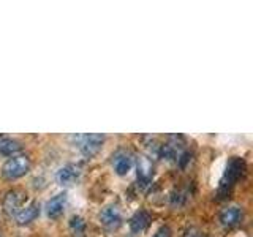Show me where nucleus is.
<instances>
[{"mask_svg":"<svg viewBox=\"0 0 253 237\" xmlns=\"http://www.w3.org/2000/svg\"><path fill=\"white\" fill-rule=\"evenodd\" d=\"M32 168V161L27 155H14L8 158L2 166V176L8 180H16L24 177Z\"/></svg>","mask_w":253,"mask_h":237,"instance_id":"f257e3e1","label":"nucleus"},{"mask_svg":"<svg viewBox=\"0 0 253 237\" xmlns=\"http://www.w3.org/2000/svg\"><path fill=\"white\" fill-rule=\"evenodd\" d=\"M245 171V163L242 158L239 157H233L231 160L228 161L223 176L220 179V192H228L231 188L237 179H239Z\"/></svg>","mask_w":253,"mask_h":237,"instance_id":"f03ea898","label":"nucleus"},{"mask_svg":"<svg viewBox=\"0 0 253 237\" xmlns=\"http://www.w3.org/2000/svg\"><path fill=\"white\" fill-rule=\"evenodd\" d=\"M26 202H27V193L24 192V190L21 188L8 190L2 199L3 213L8 217H16V213L26 205Z\"/></svg>","mask_w":253,"mask_h":237,"instance_id":"7ed1b4c3","label":"nucleus"},{"mask_svg":"<svg viewBox=\"0 0 253 237\" xmlns=\"http://www.w3.org/2000/svg\"><path fill=\"white\" fill-rule=\"evenodd\" d=\"M76 144H78L79 152L83 154V157L93 158L101 150L103 144H105V136L98 133L83 134V136L76 138Z\"/></svg>","mask_w":253,"mask_h":237,"instance_id":"20e7f679","label":"nucleus"},{"mask_svg":"<svg viewBox=\"0 0 253 237\" xmlns=\"http://www.w3.org/2000/svg\"><path fill=\"white\" fill-rule=\"evenodd\" d=\"M100 223L103 228H106L108 231H114L122 225V212L119 209V205L109 204L100 212Z\"/></svg>","mask_w":253,"mask_h":237,"instance_id":"39448f33","label":"nucleus"},{"mask_svg":"<svg viewBox=\"0 0 253 237\" xmlns=\"http://www.w3.org/2000/svg\"><path fill=\"white\" fill-rule=\"evenodd\" d=\"M81 166L76 164V163H68L65 166H62V168L57 171V174H55V180H57L59 185H71L75 184V182L81 177Z\"/></svg>","mask_w":253,"mask_h":237,"instance_id":"423d86ee","label":"nucleus"},{"mask_svg":"<svg viewBox=\"0 0 253 237\" xmlns=\"http://www.w3.org/2000/svg\"><path fill=\"white\" fill-rule=\"evenodd\" d=\"M113 168L117 176H126L133 168V155L125 149L117 150L113 155Z\"/></svg>","mask_w":253,"mask_h":237,"instance_id":"0eeeda50","label":"nucleus"},{"mask_svg":"<svg viewBox=\"0 0 253 237\" xmlns=\"http://www.w3.org/2000/svg\"><path fill=\"white\" fill-rule=\"evenodd\" d=\"M220 223L225 228H234L242 221L244 218V210L239 205H228L220 212Z\"/></svg>","mask_w":253,"mask_h":237,"instance_id":"6e6552de","label":"nucleus"},{"mask_svg":"<svg viewBox=\"0 0 253 237\" xmlns=\"http://www.w3.org/2000/svg\"><path fill=\"white\" fill-rule=\"evenodd\" d=\"M46 215L55 220L63 215V212L67 209V193H57L52 196L49 201L46 202Z\"/></svg>","mask_w":253,"mask_h":237,"instance_id":"1a4fd4ad","label":"nucleus"},{"mask_svg":"<svg viewBox=\"0 0 253 237\" xmlns=\"http://www.w3.org/2000/svg\"><path fill=\"white\" fill-rule=\"evenodd\" d=\"M38 215H40V204L37 201H32L24 205V207L16 213L14 220L19 226H26V225L32 223Z\"/></svg>","mask_w":253,"mask_h":237,"instance_id":"9d476101","label":"nucleus"},{"mask_svg":"<svg viewBox=\"0 0 253 237\" xmlns=\"http://www.w3.org/2000/svg\"><path fill=\"white\" fill-rule=\"evenodd\" d=\"M150 213L146 210H138L134 215L130 218L128 221V226H130V231L133 234H139V233H144L146 229L150 225Z\"/></svg>","mask_w":253,"mask_h":237,"instance_id":"9b49d317","label":"nucleus"},{"mask_svg":"<svg viewBox=\"0 0 253 237\" xmlns=\"http://www.w3.org/2000/svg\"><path fill=\"white\" fill-rule=\"evenodd\" d=\"M154 177V168H152V163H150L149 158H139L138 160V180L141 184H149L150 180Z\"/></svg>","mask_w":253,"mask_h":237,"instance_id":"f8f14e48","label":"nucleus"},{"mask_svg":"<svg viewBox=\"0 0 253 237\" xmlns=\"http://www.w3.org/2000/svg\"><path fill=\"white\" fill-rule=\"evenodd\" d=\"M22 150V144L18 139H13V138H0V154L5 155V157H14L18 152Z\"/></svg>","mask_w":253,"mask_h":237,"instance_id":"ddd939ff","label":"nucleus"},{"mask_svg":"<svg viewBox=\"0 0 253 237\" xmlns=\"http://www.w3.org/2000/svg\"><path fill=\"white\" fill-rule=\"evenodd\" d=\"M70 229L75 234H83L85 231V221H84V218H81L79 215L71 217V220H70Z\"/></svg>","mask_w":253,"mask_h":237,"instance_id":"4468645a","label":"nucleus"},{"mask_svg":"<svg viewBox=\"0 0 253 237\" xmlns=\"http://www.w3.org/2000/svg\"><path fill=\"white\" fill-rule=\"evenodd\" d=\"M171 236H172L171 228L168 225H163V226H160V228L157 229L155 234L152 237H171Z\"/></svg>","mask_w":253,"mask_h":237,"instance_id":"2eb2a0df","label":"nucleus"},{"mask_svg":"<svg viewBox=\"0 0 253 237\" xmlns=\"http://www.w3.org/2000/svg\"><path fill=\"white\" fill-rule=\"evenodd\" d=\"M184 237H203V233L198 228H188Z\"/></svg>","mask_w":253,"mask_h":237,"instance_id":"dca6fc26","label":"nucleus"},{"mask_svg":"<svg viewBox=\"0 0 253 237\" xmlns=\"http://www.w3.org/2000/svg\"><path fill=\"white\" fill-rule=\"evenodd\" d=\"M0 237H2V233H0Z\"/></svg>","mask_w":253,"mask_h":237,"instance_id":"f3484780","label":"nucleus"}]
</instances>
